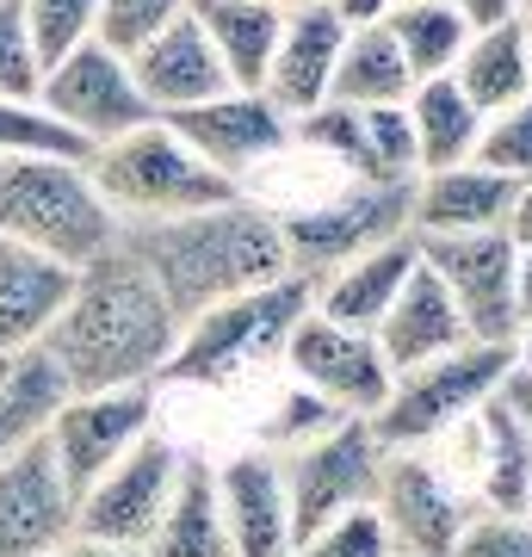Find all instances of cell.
<instances>
[{"label": "cell", "mask_w": 532, "mask_h": 557, "mask_svg": "<svg viewBox=\"0 0 532 557\" xmlns=\"http://www.w3.org/2000/svg\"><path fill=\"white\" fill-rule=\"evenodd\" d=\"M44 347L62 366L69 391L161 384L180 347V317L137 260L124 248H106L99 260L75 267V285H69Z\"/></svg>", "instance_id": "cell-1"}, {"label": "cell", "mask_w": 532, "mask_h": 557, "mask_svg": "<svg viewBox=\"0 0 532 557\" xmlns=\"http://www.w3.org/2000/svg\"><path fill=\"white\" fill-rule=\"evenodd\" d=\"M119 248L161 285L180 329L211 304L292 273L285 267V236H279V205H260L255 193H236V199L186 211V218L124 223Z\"/></svg>", "instance_id": "cell-2"}, {"label": "cell", "mask_w": 532, "mask_h": 557, "mask_svg": "<svg viewBox=\"0 0 532 557\" xmlns=\"http://www.w3.org/2000/svg\"><path fill=\"white\" fill-rule=\"evenodd\" d=\"M87 180L99 186V199L112 205V218L124 223H161L186 218L205 205H223L248 193L230 174H218L205 156H193V143H180V131L168 119H149L124 137L87 149Z\"/></svg>", "instance_id": "cell-3"}, {"label": "cell", "mask_w": 532, "mask_h": 557, "mask_svg": "<svg viewBox=\"0 0 532 557\" xmlns=\"http://www.w3.org/2000/svg\"><path fill=\"white\" fill-rule=\"evenodd\" d=\"M0 236L25 242L62 267H87L119 248V218L75 156H20L0 161Z\"/></svg>", "instance_id": "cell-4"}, {"label": "cell", "mask_w": 532, "mask_h": 557, "mask_svg": "<svg viewBox=\"0 0 532 557\" xmlns=\"http://www.w3.org/2000/svg\"><path fill=\"white\" fill-rule=\"evenodd\" d=\"M316 304V285L304 273H285L273 285L236 292V298L198 310L180 329V347L168 359L161 384H230L242 372H255L267 359L285 354V335L297 329V317Z\"/></svg>", "instance_id": "cell-5"}, {"label": "cell", "mask_w": 532, "mask_h": 557, "mask_svg": "<svg viewBox=\"0 0 532 557\" xmlns=\"http://www.w3.org/2000/svg\"><path fill=\"white\" fill-rule=\"evenodd\" d=\"M508 366H514V347H502V341H465V347L428 359V366L396 372L384 409L372 416V434L384 446H434L440 434H453L458 421L477 416L502 391Z\"/></svg>", "instance_id": "cell-6"}, {"label": "cell", "mask_w": 532, "mask_h": 557, "mask_svg": "<svg viewBox=\"0 0 532 557\" xmlns=\"http://www.w3.org/2000/svg\"><path fill=\"white\" fill-rule=\"evenodd\" d=\"M409 199L415 180L403 186H372V180H341V193L310 205L279 211V236H285V267L304 273L316 285L322 273H335L347 260H359L366 248H384L409 230Z\"/></svg>", "instance_id": "cell-7"}, {"label": "cell", "mask_w": 532, "mask_h": 557, "mask_svg": "<svg viewBox=\"0 0 532 557\" xmlns=\"http://www.w3.org/2000/svg\"><path fill=\"white\" fill-rule=\"evenodd\" d=\"M279 471H285V502H292V545H304L316 527H329L335 515L378 496L384 440L372 434L366 416H347L329 434L279 453Z\"/></svg>", "instance_id": "cell-8"}, {"label": "cell", "mask_w": 532, "mask_h": 557, "mask_svg": "<svg viewBox=\"0 0 532 557\" xmlns=\"http://www.w3.org/2000/svg\"><path fill=\"white\" fill-rule=\"evenodd\" d=\"M372 502L391 527V545L409 557H453L465 520L477 515L471 490H458V478L434 446H384Z\"/></svg>", "instance_id": "cell-9"}, {"label": "cell", "mask_w": 532, "mask_h": 557, "mask_svg": "<svg viewBox=\"0 0 532 557\" xmlns=\"http://www.w3.org/2000/svg\"><path fill=\"white\" fill-rule=\"evenodd\" d=\"M180 446L168 434H149L131 446V453L99 471L87 483V496L75 502V533L81 539H99V545H124V552H143L156 539L161 515H168V496L180 483Z\"/></svg>", "instance_id": "cell-10"}, {"label": "cell", "mask_w": 532, "mask_h": 557, "mask_svg": "<svg viewBox=\"0 0 532 557\" xmlns=\"http://www.w3.org/2000/svg\"><path fill=\"white\" fill-rule=\"evenodd\" d=\"M428 273L453 292L471 341L508 347L520 329V248L508 230H465V236H415Z\"/></svg>", "instance_id": "cell-11"}, {"label": "cell", "mask_w": 532, "mask_h": 557, "mask_svg": "<svg viewBox=\"0 0 532 557\" xmlns=\"http://www.w3.org/2000/svg\"><path fill=\"white\" fill-rule=\"evenodd\" d=\"M38 100H44V112L57 124H69L87 149H99V143H112V137H124V131H137V124L156 119V106L143 100L137 75H131V57L106 50L99 38L75 44L69 57H57L44 69Z\"/></svg>", "instance_id": "cell-12"}, {"label": "cell", "mask_w": 532, "mask_h": 557, "mask_svg": "<svg viewBox=\"0 0 532 557\" xmlns=\"http://www.w3.org/2000/svg\"><path fill=\"white\" fill-rule=\"evenodd\" d=\"M279 359H285V372L297 384H310L316 397H329L341 416H366V421L384 409V397H391V384H396L391 359H384L372 329H347V322L322 317L316 304L297 317V329L285 335V354Z\"/></svg>", "instance_id": "cell-13"}, {"label": "cell", "mask_w": 532, "mask_h": 557, "mask_svg": "<svg viewBox=\"0 0 532 557\" xmlns=\"http://www.w3.org/2000/svg\"><path fill=\"white\" fill-rule=\"evenodd\" d=\"M156 428V384H119V391H69V403L50 421V458H57L69 496H87L99 471H112L143 434Z\"/></svg>", "instance_id": "cell-14"}, {"label": "cell", "mask_w": 532, "mask_h": 557, "mask_svg": "<svg viewBox=\"0 0 532 557\" xmlns=\"http://www.w3.org/2000/svg\"><path fill=\"white\" fill-rule=\"evenodd\" d=\"M168 124L180 131V143H193V156H205L236 186H248V174L292 149V119L260 87H223L186 112H168Z\"/></svg>", "instance_id": "cell-15"}, {"label": "cell", "mask_w": 532, "mask_h": 557, "mask_svg": "<svg viewBox=\"0 0 532 557\" xmlns=\"http://www.w3.org/2000/svg\"><path fill=\"white\" fill-rule=\"evenodd\" d=\"M75 533V496L44 440L0 458V557H44Z\"/></svg>", "instance_id": "cell-16"}, {"label": "cell", "mask_w": 532, "mask_h": 557, "mask_svg": "<svg viewBox=\"0 0 532 557\" xmlns=\"http://www.w3.org/2000/svg\"><path fill=\"white\" fill-rule=\"evenodd\" d=\"M218 508L230 557H292V502H285V471L279 453L248 446L218 465Z\"/></svg>", "instance_id": "cell-17"}, {"label": "cell", "mask_w": 532, "mask_h": 557, "mask_svg": "<svg viewBox=\"0 0 532 557\" xmlns=\"http://www.w3.org/2000/svg\"><path fill=\"white\" fill-rule=\"evenodd\" d=\"M341 44H347V25H341L322 0L292 7V13H285V25H279V44H273V62H267L260 94H267L285 119H304L310 106L329 100V81H335Z\"/></svg>", "instance_id": "cell-18"}, {"label": "cell", "mask_w": 532, "mask_h": 557, "mask_svg": "<svg viewBox=\"0 0 532 557\" xmlns=\"http://www.w3.org/2000/svg\"><path fill=\"white\" fill-rule=\"evenodd\" d=\"M131 75H137L143 100L156 106V119L186 112V106L211 100V94L230 87L218 50H211V38H205V25L193 20V7H186L174 25H161L143 50H131Z\"/></svg>", "instance_id": "cell-19"}, {"label": "cell", "mask_w": 532, "mask_h": 557, "mask_svg": "<svg viewBox=\"0 0 532 557\" xmlns=\"http://www.w3.org/2000/svg\"><path fill=\"white\" fill-rule=\"evenodd\" d=\"M514 193H520V180L495 174V168H483V161H458V168H434V174H415L409 230H415V236L508 230Z\"/></svg>", "instance_id": "cell-20"}, {"label": "cell", "mask_w": 532, "mask_h": 557, "mask_svg": "<svg viewBox=\"0 0 532 557\" xmlns=\"http://www.w3.org/2000/svg\"><path fill=\"white\" fill-rule=\"evenodd\" d=\"M372 335H378V347H384V359H391V372H409V366H428V359L465 347L471 329L458 317L453 292H446V285L428 273V260H421V267L403 278V292H396V304L384 310V322H378Z\"/></svg>", "instance_id": "cell-21"}, {"label": "cell", "mask_w": 532, "mask_h": 557, "mask_svg": "<svg viewBox=\"0 0 532 557\" xmlns=\"http://www.w3.org/2000/svg\"><path fill=\"white\" fill-rule=\"evenodd\" d=\"M69 285H75V267L0 236V354H20V347L50 335Z\"/></svg>", "instance_id": "cell-22"}, {"label": "cell", "mask_w": 532, "mask_h": 557, "mask_svg": "<svg viewBox=\"0 0 532 557\" xmlns=\"http://www.w3.org/2000/svg\"><path fill=\"white\" fill-rule=\"evenodd\" d=\"M415 267H421V242L415 236H396V242H384V248H366L359 260H347V267L316 278V310L347 322V329H378Z\"/></svg>", "instance_id": "cell-23"}, {"label": "cell", "mask_w": 532, "mask_h": 557, "mask_svg": "<svg viewBox=\"0 0 532 557\" xmlns=\"http://www.w3.org/2000/svg\"><path fill=\"white\" fill-rule=\"evenodd\" d=\"M62 403H69V379L44 341H32L20 354H0V458H13L20 446L50 434Z\"/></svg>", "instance_id": "cell-24"}, {"label": "cell", "mask_w": 532, "mask_h": 557, "mask_svg": "<svg viewBox=\"0 0 532 557\" xmlns=\"http://www.w3.org/2000/svg\"><path fill=\"white\" fill-rule=\"evenodd\" d=\"M143 557H230V533H223L218 508V465L211 458H180V483L168 496L156 539L143 545Z\"/></svg>", "instance_id": "cell-25"}, {"label": "cell", "mask_w": 532, "mask_h": 557, "mask_svg": "<svg viewBox=\"0 0 532 557\" xmlns=\"http://www.w3.org/2000/svg\"><path fill=\"white\" fill-rule=\"evenodd\" d=\"M403 106H409V131H415V161H421V174H434V168H458V161L477 156L483 112L471 106V94H465L453 75L415 81V94Z\"/></svg>", "instance_id": "cell-26"}, {"label": "cell", "mask_w": 532, "mask_h": 557, "mask_svg": "<svg viewBox=\"0 0 532 557\" xmlns=\"http://www.w3.org/2000/svg\"><path fill=\"white\" fill-rule=\"evenodd\" d=\"M453 81L471 94L483 119L514 106L520 94H532V50H527V32H520V13L502 25H477L465 38V57L453 62Z\"/></svg>", "instance_id": "cell-27"}, {"label": "cell", "mask_w": 532, "mask_h": 557, "mask_svg": "<svg viewBox=\"0 0 532 557\" xmlns=\"http://www.w3.org/2000/svg\"><path fill=\"white\" fill-rule=\"evenodd\" d=\"M193 20L205 25L230 87H260L267 81L279 25H285L279 7H267V0H193Z\"/></svg>", "instance_id": "cell-28"}, {"label": "cell", "mask_w": 532, "mask_h": 557, "mask_svg": "<svg viewBox=\"0 0 532 557\" xmlns=\"http://www.w3.org/2000/svg\"><path fill=\"white\" fill-rule=\"evenodd\" d=\"M415 94V75L403 50H396L391 25H347V44H341L335 81H329V100L341 106H403Z\"/></svg>", "instance_id": "cell-29"}, {"label": "cell", "mask_w": 532, "mask_h": 557, "mask_svg": "<svg viewBox=\"0 0 532 557\" xmlns=\"http://www.w3.org/2000/svg\"><path fill=\"white\" fill-rule=\"evenodd\" d=\"M391 38L403 50L415 81L428 75H453V62L465 57V38H471V25L458 13L453 0H409V7H391Z\"/></svg>", "instance_id": "cell-30"}, {"label": "cell", "mask_w": 532, "mask_h": 557, "mask_svg": "<svg viewBox=\"0 0 532 557\" xmlns=\"http://www.w3.org/2000/svg\"><path fill=\"white\" fill-rule=\"evenodd\" d=\"M20 156H75L87 161V143L44 112V100H0V161Z\"/></svg>", "instance_id": "cell-31"}, {"label": "cell", "mask_w": 532, "mask_h": 557, "mask_svg": "<svg viewBox=\"0 0 532 557\" xmlns=\"http://www.w3.org/2000/svg\"><path fill=\"white\" fill-rule=\"evenodd\" d=\"M20 13H25V32H32V44H38L44 69H50V62L69 57L75 44L94 38L99 0H20Z\"/></svg>", "instance_id": "cell-32"}, {"label": "cell", "mask_w": 532, "mask_h": 557, "mask_svg": "<svg viewBox=\"0 0 532 557\" xmlns=\"http://www.w3.org/2000/svg\"><path fill=\"white\" fill-rule=\"evenodd\" d=\"M297 557H396V545H391L384 515H378V502H359V508L335 515L329 527H316L297 545Z\"/></svg>", "instance_id": "cell-33"}, {"label": "cell", "mask_w": 532, "mask_h": 557, "mask_svg": "<svg viewBox=\"0 0 532 557\" xmlns=\"http://www.w3.org/2000/svg\"><path fill=\"white\" fill-rule=\"evenodd\" d=\"M471 161H483V168H495L508 180H532V94H520L514 106L483 119V137H477Z\"/></svg>", "instance_id": "cell-34"}, {"label": "cell", "mask_w": 532, "mask_h": 557, "mask_svg": "<svg viewBox=\"0 0 532 557\" xmlns=\"http://www.w3.org/2000/svg\"><path fill=\"white\" fill-rule=\"evenodd\" d=\"M186 7H193V0H99L94 38L106 44V50L131 57V50H143V44L156 38L161 25H174Z\"/></svg>", "instance_id": "cell-35"}, {"label": "cell", "mask_w": 532, "mask_h": 557, "mask_svg": "<svg viewBox=\"0 0 532 557\" xmlns=\"http://www.w3.org/2000/svg\"><path fill=\"white\" fill-rule=\"evenodd\" d=\"M335 421H347V416L335 409V403H329V397H316L310 384H297V379H292V391L279 397L273 421L260 428V446H267V453H292V446H304V440L329 434Z\"/></svg>", "instance_id": "cell-36"}, {"label": "cell", "mask_w": 532, "mask_h": 557, "mask_svg": "<svg viewBox=\"0 0 532 557\" xmlns=\"http://www.w3.org/2000/svg\"><path fill=\"white\" fill-rule=\"evenodd\" d=\"M44 57L25 32L20 0H0V100H38Z\"/></svg>", "instance_id": "cell-37"}, {"label": "cell", "mask_w": 532, "mask_h": 557, "mask_svg": "<svg viewBox=\"0 0 532 557\" xmlns=\"http://www.w3.org/2000/svg\"><path fill=\"white\" fill-rule=\"evenodd\" d=\"M453 557H532V520L477 508V515L465 520V533H458Z\"/></svg>", "instance_id": "cell-38"}, {"label": "cell", "mask_w": 532, "mask_h": 557, "mask_svg": "<svg viewBox=\"0 0 532 557\" xmlns=\"http://www.w3.org/2000/svg\"><path fill=\"white\" fill-rule=\"evenodd\" d=\"M495 403H502V409H508V416L520 421V434L532 440V372H527V366H508V379H502Z\"/></svg>", "instance_id": "cell-39"}, {"label": "cell", "mask_w": 532, "mask_h": 557, "mask_svg": "<svg viewBox=\"0 0 532 557\" xmlns=\"http://www.w3.org/2000/svg\"><path fill=\"white\" fill-rule=\"evenodd\" d=\"M322 7H329L341 25H378V20H391L396 0H322Z\"/></svg>", "instance_id": "cell-40"}, {"label": "cell", "mask_w": 532, "mask_h": 557, "mask_svg": "<svg viewBox=\"0 0 532 557\" xmlns=\"http://www.w3.org/2000/svg\"><path fill=\"white\" fill-rule=\"evenodd\" d=\"M458 13H465V25H502V20H514L520 13V0H453Z\"/></svg>", "instance_id": "cell-41"}, {"label": "cell", "mask_w": 532, "mask_h": 557, "mask_svg": "<svg viewBox=\"0 0 532 557\" xmlns=\"http://www.w3.org/2000/svg\"><path fill=\"white\" fill-rule=\"evenodd\" d=\"M44 557H143V552H124V545H99V539H81V533H69L62 545H50Z\"/></svg>", "instance_id": "cell-42"}, {"label": "cell", "mask_w": 532, "mask_h": 557, "mask_svg": "<svg viewBox=\"0 0 532 557\" xmlns=\"http://www.w3.org/2000/svg\"><path fill=\"white\" fill-rule=\"evenodd\" d=\"M508 236H514V248H532V180H520V193H514Z\"/></svg>", "instance_id": "cell-43"}, {"label": "cell", "mask_w": 532, "mask_h": 557, "mask_svg": "<svg viewBox=\"0 0 532 557\" xmlns=\"http://www.w3.org/2000/svg\"><path fill=\"white\" fill-rule=\"evenodd\" d=\"M508 347H514V366H527L532 372V317H520V329H514Z\"/></svg>", "instance_id": "cell-44"}, {"label": "cell", "mask_w": 532, "mask_h": 557, "mask_svg": "<svg viewBox=\"0 0 532 557\" xmlns=\"http://www.w3.org/2000/svg\"><path fill=\"white\" fill-rule=\"evenodd\" d=\"M520 317H532V248H520Z\"/></svg>", "instance_id": "cell-45"}, {"label": "cell", "mask_w": 532, "mask_h": 557, "mask_svg": "<svg viewBox=\"0 0 532 557\" xmlns=\"http://www.w3.org/2000/svg\"><path fill=\"white\" fill-rule=\"evenodd\" d=\"M520 32H527V50H532V0L520 7Z\"/></svg>", "instance_id": "cell-46"}, {"label": "cell", "mask_w": 532, "mask_h": 557, "mask_svg": "<svg viewBox=\"0 0 532 557\" xmlns=\"http://www.w3.org/2000/svg\"><path fill=\"white\" fill-rule=\"evenodd\" d=\"M267 7H279V13H292V7H304V0H267Z\"/></svg>", "instance_id": "cell-47"}, {"label": "cell", "mask_w": 532, "mask_h": 557, "mask_svg": "<svg viewBox=\"0 0 532 557\" xmlns=\"http://www.w3.org/2000/svg\"><path fill=\"white\" fill-rule=\"evenodd\" d=\"M527 520H532V478H527Z\"/></svg>", "instance_id": "cell-48"}, {"label": "cell", "mask_w": 532, "mask_h": 557, "mask_svg": "<svg viewBox=\"0 0 532 557\" xmlns=\"http://www.w3.org/2000/svg\"><path fill=\"white\" fill-rule=\"evenodd\" d=\"M396 7H409V0H396Z\"/></svg>", "instance_id": "cell-49"}, {"label": "cell", "mask_w": 532, "mask_h": 557, "mask_svg": "<svg viewBox=\"0 0 532 557\" xmlns=\"http://www.w3.org/2000/svg\"><path fill=\"white\" fill-rule=\"evenodd\" d=\"M396 557H409V552H396Z\"/></svg>", "instance_id": "cell-50"}, {"label": "cell", "mask_w": 532, "mask_h": 557, "mask_svg": "<svg viewBox=\"0 0 532 557\" xmlns=\"http://www.w3.org/2000/svg\"><path fill=\"white\" fill-rule=\"evenodd\" d=\"M520 7H527V0H520Z\"/></svg>", "instance_id": "cell-51"}, {"label": "cell", "mask_w": 532, "mask_h": 557, "mask_svg": "<svg viewBox=\"0 0 532 557\" xmlns=\"http://www.w3.org/2000/svg\"><path fill=\"white\" fill-rule=\"evenodd\" d=\"M292 557H297V552H292Z\"/></svg>", "instance_id": "cell-52"}]
</instances>
